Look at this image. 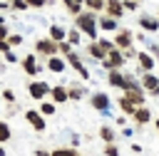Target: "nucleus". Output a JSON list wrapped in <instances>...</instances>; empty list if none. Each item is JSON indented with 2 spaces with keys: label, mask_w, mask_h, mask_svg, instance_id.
<instances>
[{
  "label": "nucleus",
  "mask_w": 159,
  "mask_h": 156,
  "mask_svg": "<svg viewBox=\"0 0 159 156\" xmlns=\"http://www.w3.org/2000/svg\"><path fill=\"white\" fill-rule=\"evenodd\" d=\"M7 42H10L12 47H17V45H22V35H20V32H17V35H10V37H7Z\"/></svg>",
  "instance_id": "35"
},
{
  "label": "nucleus",
  "mask_w": 159,
  "mask_h": 156,
  "mask_svg": "<svg viewBox=\"0 0 159 156\" xmlns=\"http://www.w3.org/2000/svg\"><path fill=\"white\" fill-rule=\"evenodd\" d=\"M35 52L40 54V57H52V54H60V42H55L52 37H37V42H35Z\"/></svg>",
  "instance_id": "5"
},
{
  "label": "nucleus",
  "mask_w": 159,
  "mask_h": 156,
  "mask_svg": "<svg viewBox=\"0 0 159 156\" xmlns=\"http://www.w3.org/2000/svg\"><path fill=\"white\" fill-rule=\"evenodd\" d=\"M84 7L87 10H92V12H104V7H107V0H84Z\"/></svg>",
  "instance_id": "27"
},
{
  "label": "nucleus",
  "mask_w": 159,
  "mask_h": 156,
  "mask_svg": "<svg viewBox=\"0 0 159 156\" xmlns=\"http://www.w3.org/2000/svg\"><path fill=\"white\" fill-rule=\"evenodd\" d=\"M40 111H42L45 116H52V114L57 111V102H52V99H42V102H40Z\"/></svg>",
  "instance_id": "26"
},
{
  "label": "nucleus",
  "mask_w": 159,
  "mask_h": 156,
  "mask_svg": "<svg viewBox=\"0 0 159 156\" xmlns=\"http://www.w3.org/2000/svg\"><path fill=\"white\" fill-rule=\"evenodd\" d=\"M72 47H75V45H72L70 40H62V42H60V54H62V57H67V54L72 52Z\"/></svg>",
  "instance_id": "31"
},
{
  "label": "nucleus",
  "mask_w": 159,
  "mask_h": 156,
  "mask_svg": "<svg viewBox=\"0 0 159 156\" xmlns=\"http://www.w3.org/2000/svg\"><path fill=\"white\" fill-rule=\"evenodd\" d=\"M80 37H82V30H80V27H72V30L67 32V40H70L72 45H80Z\"/></svg>",
  "instance_id": "29"
},
{
  "label": "nucleus",
  "mask_w": 159,
  "mask_h": 156,
  "mask_svg": "<svg viewBox=\"0 0 159 156\" xmlns=\"http://www.w3.org/2000/svg\"><path fill=\"white\" fill-rule=\"evenodd\" d=\"M107 82H109V87L124 89V72H122V69H112V72H107Z\"/></svg>",
  "instance_id": "20"
},
{
  "label": "nucleus",
  "mask_w": 159,
  "mask_h": 156,
  "mask_svg": "<svg viewBox=\"0 0 159 156\" xmlns=\"http://www.w3.org/2000/svg\"><path fill=\"white\" fill-rule=\"evenodd\" d=\"M124 62H127V57H124V52L119 50V47H112V52L99 62L102 64V69H107V72H112V69H122L124 67Z\"/></svg>",
  "instance_id": "3"
},
{
  "label": "nucleus",
  "mask_w": 159,
  "mask_h": 156,
  "mask_svg": "<svg viewBox=\"0 0 159 156\" xmlns=\"http://www.w3.org/2000/svg\"><path fill=\"white\" fill-rule=\"evenodd\" d=\"M67 32H70V30H65L62 25H50V37H52L55 42H62V40H67Z\"/></svg>",
  "instance_id": "23"
},
{
  "label": "nucleus",
  "mask_w": 159,
  "mask_h": 156,
  "mask_svg": "<svg viewBox=\"0 0 159 156\" xmlns=\"http://www.w3.org/2000/svg\"><path fill=\"white\" fill-rule=\"evenodd\" d=\"M132 121L137 124V126H144V124H149L152 121V109L147 106V104H142L134 114H132Z\"/></svg>",
  "instance_id": "15"
},
{
  "label": "nucleus",
  "mask_w": 159,
  "mask_h": 156,
  "mask_svg": "<svg viewBox=\"0 0 159 156\" xmlns=\"http://www.w3.org/2000/svg\"><path fill=\"white\" fill-rule=\"evenodd\" d=\"M137 54H139V52H137L134 47H129V50H124V57H127V59H137Z\"/></svg>",
  "instance_id": "38"
},
{
  "label": "nucleus",
  "mask_w": 159,
  "mask_h": 156,
  "mask_svg": "<svg viewBox=\"0 0 159 156\" xmlns=\"http://www.w3.org/2000/svg\"><path fill=\"white\" fill-rule=\"evenodd\" d=\"M139 27L144 32H159V15H139Z\"/></svg>",
  "instance_id": "14"
},
{
  "label": "nucleus",
  "mask_w": 159,
  "mask_h": 156,
  "mask_svg": "<svg viewBox=\"0 0 159 156\" xmlns=\"http://www.w3.org/2000/svg\"><path fill=\"white\" fill-rule=\"evenodd\" d=\"M62 2H65V5H70V2H72V0H62Z\"/></svg>",
  "instance_id": "43"
},
{
  "label": "nucleus",
  "mask_w": 159,
  "mask_h": 156,
  "mask_svg": "<svg viewBox=\"0 0 159 156\" xmlns=\"http://www.w3.org/2000/svg\"><path fill=\"white\" fill-rule=\"evenodd\" d=\"M10 7L17 10V12H22V10H27L30 5H27V0H10Z\"/></svg>",
  "instance_id": "32"
},
{
  "label": "nucleus",
  "mask_w": 159,
  "mask_h": 156,
  "mask_svg": "<svg viewBox=\"0 0 159 156\" xmlns=\"http://www.w3.org/2000/svg\"><path fill=\"white\" fill-rule=\"evenodd\" d=\"M147 47H149V52H152V54H154V57L159 59V45H157V42H149Z\"/></svg>",
  "instance_id": "39"
},
{
  "label": "nucleus",
  "mask_w": 159,
  "mask_h": 156,
  "mask_svg": "<svg viewBox=\"0 0 159 156\" xmlns=\"http://www.w3.org/2000/svg\"><path fill=\"white\" fill-rule=\"evenodd\" d=\"M50 92H52V84H47V82H42V79H32V82L27 84V94H30L35 102H42L45 97H50Z\"/></svg>",
  "instance_id": "6"
},
{
  "label": "nucleus",
  "mask_w": 159,
  "mask_h": 156,
  "mask_svg": "<svg viewBox=\"0 0 159 156\" xmlns=\"http://www.w3.org/2000/svg\"><path fill=\"white\" fill-rule=\"evenodd\" d=\"M99 139H102L104 144L117 141V129H114V126H109V124H102V126H99Z\"/></svg>",
  "instance_id": "21"
},
{
  "label": "nucleus",
  "mask_w": 159,
  "mask_h": 156,
  "mask_svg": "<svg viewBox=\"0 0 159 156\" xmlns=\"http://www.w3.org/2000/svg\"><path fill=\"white\" fill-rule=\"evenodd\" d=\"M112 47H117L114 40H89V45H87V54H89L94 62H102V59L112 52Z\"/></svg>",
  "instance_id": "2"
},
{
  "label": "nucleus",
  "mask_w": 159,
  "mask_h": 156,
  "mask_svg": "<svg viewBox=\"0 0 159 156\" xmlns=\"http://www.w3.org/2000/svg\"><path fill=\"white\" fill-rule=\"evenodd\" d=\"M52 156H84V154H80L75 146H57L52 149Z\"/></svg>",
  "instance_id": "24"
},
{
  "label": "nucleus",
  "mask_w": 159,
  "mask_h": 156,
  "mask_svg": "<svg viewBox=\"0 0 159 156\" xmlns=\"http://www.w3.org/2000/svg\"><path fill=\"white\" fill-rule=\"evenodd\" d=\"M99 30H104V32H117V30H119V20L112 17V15H99Z\"/></svg>",
  "instance_id": "17"
},
{
  "label": "nucleus",
  "mask_w": 159,
  "mask_h": 156,
  "mask_svg": "<svg viewBox=\"0 0 159 156\" xmlns=\"http://www.w3.org/2000/svg\"><path fill=\"white\" fill-rule=\"evenodd\" d=\"M2 99H5L7 104H15V92H12L10 87H5V89H2Z\"/></svg>",
  "instance_id": "33"
},
{
  "label": "nucleus",
  "mask_w": 159,
  "mask_h": 156,
  "mask_svg": "<svg viewBox=\"0 0 159 156\" xmlns=\"http://www.w3.org/2000/svg\"><path fill=\"white\" fill-rule=\"evenodd\" d=\"M50 97H52V102H57V104H65V102H70V89H67V87H60V84H52V92H50Z\"/></svg>",
  "instance_id": "18"
},
{
  "label": "nucleus",
  "mask_w": 159,
  "mask_h": 156,
  "mask_svg": "<svg viewBox=\"0 0 159 156\" xmlns=\"http://www.w3.org/2000/svg\"><path fill=\"white\" fill-rule=\"evenodd\" d=\"M157 131H159V119H157Z\"/></svg>",
  "instance_id": "44"
},
{
  "label": "nucleus",
  "mask_w": 159,
  "mask_h": 156,
  "mask_svg": "<svg viewBox=\"0 0 159 156\" xmlns=\"http://www.w3.org/2000/svg\"><path fill=\"white\" fill-rule=\"evenodd\" d=\"M109 94L107 92H92L89 94V106L92 109H97L99 114H104V116H112V109H109Z\"/></svg>",
  "instance_id": "4"
},
{
  "label": "nucleus",
  "mask_w": 159,
  "mask_h": 156,
  "mask_svg": "<svg viewBox=\"0 0 159 156\" xmlns=\"http://www.w3.org/2000/svg\"><path fill=\"white\" fill-rule=\"evenodd\" d=\"M117 106H119V111L122 114H127V116H132L137 109H139V104H134L127 94H119V102H117Z\"/></svg>",
  "instance_id": "16"
},
{
  "label": "nucleus",
  "mask_w": 159,
  "mask_h": 156,
  "mask_svg": "<svg viewBox=\"0 0 159 156\" xmlns=\"http://www.w3.org/2000/svg\"><path fill=\"white\" fill-rule=\"evenodd\" d=\"M45 119H47V116H45L40 109H27V111H25V121H27L35 131H40V134L47 129V121H45Z\"/></svg>",
  "instance_id": "7"
},
{
  "label": "nucleus",
  "mask_w": 159,
  "mask_h": 156,
  "mask_svg": "<svg viewBox=\"0 0 159 156\" xmlns=\"http://www.w3.org/2000/svg\"><path fill=\"white\" fill-rule=\"evenodd\" d=\"M102 151H104V156H119V146H117L114 141H112V144H104Z\"/></svg>",
  "instance_id": "30"
},
{
  "label": "nucleus",
  "mask_w": 159,
  "mask_h": 156,
  "mask_svg": "<svg viewBox=\"0 0 159 156\" xmlns=\"http://www.w3.org/2000/svg\"><path fill=\"white\" fill-rule=\"evenodd\" d=\"M134 62H137V69H139V72H154V67H157V57H154L149 50H147V52H139Z\"/></svg>",
  "instance_id": "12"
},
{
  "label": "nucleus",
  "mask_w": 159,
  "mask_h": 156,
  "mask_svg": "<svg viewBox=\"0 0 159 156\" xmlns=\"http://www.w3.org/2000/svg\"><path fill=\"white\" fill-rule=\"evenodd\" d=\"M132 134H134V129H129V126H127V129H122V136H132Z\"/></svg>",
  "instance_id": "42"
},
{
  "label": "nucleus",
  "mask_w": 159,
  "mask_h": 156,
  "mask_svg": "<svg viewBox=\"0 0 159 156\" xmlns=\"http://www.w3.org/2000/svg\"><path fill=\"white\" fill-rule=\"evenodd\" d=\"M20 67H22V72L27 74V77H37L40 74V62H37V52H32V54H25L22 57V62H20Z\"/></svg>",
  "instance_id": "10"
},
{
  "label": "nucleus",
  "mask_w": 159,
  "mask_h": 156,
  "mask_svg": "<svg viewBox=\"0 0 159 156\" xmlns=\"http://www.w3.org/2000/svg\"><path fill=\"white\" fill-rule=\"evenodd\" d=\"M35 156H52V151H47V149H35Z\"/></svg>",
  "instance_id": "41"
},
{
  "label": "nucleus",
  "mask_w": 159,
  "mask_h": 156,
  "mask_svg": "<svg viewBox=\"0 0 159 156\" xmlns=\"http://www.w3.org/2000/svg\"><path fill=\"white\" fill-rule=\"evenodd\" d=\"M142 87L147 89L149 97H159V74H154V72H142Z\"/></svg>",
  "instance_id": "11"
},
{
  "label": "nucleus",
  "mask_w": 159,
  "mask_h": 156,
  "mask_svg": "<svg viewBox=\"0 0 159 156\" xmlns=\"http://www.w3.org/2000/svg\"><path fill=\"white\" fill-rule=\"evenodd\" d=\"M10 136H12L10 124H7V121H2V124H0V141H2V144H7V141H10Z\"/></svg>",
  "instance_id": "28"
},
{
  "label": "nucleus",
  "mask_w": 159,
  "mask_h": 156,
  "mask_svg": "<svg viewBox=\"0 0 159 156\" xmlns=\"http://www.w3.org/2000/svg\"><path fill=\"white\" fill-rule=\"evenodd\" d=\"M45 67H47L52 74H62V72H65L70 64H67V57H62V54H52V57H47Z\"/></svg>",
  "instance_id": "13"
},
{
  "label": "nucleus",
  "mask_w": 159,
  "mask_h": 156,
  "mask_svg": "<svg viewBox=\"0 0 159 156\" xmlns=\"http://www.w3.org/2000/svg\"><path fill=\"white\" fill-rule=\"evenodd\" d=\"M27 5H30V7H37V10H40V7L50 5V0H27Z\"/></svg>",
  "instance_id": "37"
},
{
  "label": "nucleus",
  "mask_w": 159,
  "mask_h": 156,
  "mask_svg": "<svg viewBox=\"0 0 159 156\" xmlns=\"http://www.w3.org/2000/svg\"><path fill=\"white\" fill-rule=\"evenodd\" d=\"M75 27H80L84 37L97 40V32H99V12L82 10L80 15H75Z\"/></svg>",
  "instance_id": "1"
},
{
  "label": "nucleus",
  "mask_w": 159,
  "mask_h": 156,
  "mask_svg": "<svg viewBox=\"0 0 159 156\" xmlns=\"http://www.w3.org/2000/svg\"><path fill=\"white\" fill-rule=\"evenodd\" d=\"M137 87H142V79H137L132 72H124V89H122V92H127V89H137Z\"/></svg>",
  "instance_id": "25"
},
{
  "label": "nucleus",
  "mask_w": 159,
  "mask_h": 156,
  "mask_svg": "<svg viewBox=\"0 0 159 156\" xmlns=\"http://www.w3.org/2000/svg\"><path fill=\"white\" fill-rule=\"evenodd\" d=\"M2 57H5V62H7V64H15V62H17V54H15L12 50H7V52H2Z\"/></svg>",
  "instance_id": "34"
},
{
  "label": "nucleus",
  "mask_w": 159,
  "mask_h": 156,
  "mask_svg": "<svg viewBox=\"0 0 159 156\" xmlns=\"http://www.w3.org/2000/svg\"><path fill=\"white\" fill-rule=\"evenodd\" d=\"M15 106H17V104H7V109H5V116H12V114H15V111H17V109H15Z\"/></svg>",
  "instance_id": "40"
},
{
  "label": "nucleus",
  "mask_w": 159,
  "mask_h": 156,
  "mask_svg": "<svg viewBox=\"0 0 159 156\" xmlns=\"http://www.w3.org/2000/svg\"><path fill=\"white\" fill-rule=\"evenodd\" d=\"M124 10H139V0H122Z\"/></svg>",
  "instance_id": "36"
},
{
  "label": "nucleus",
  "mask_w": 159,
  "mask_h": 156,
  "mask_svg": "<svg viewBox=\"0 0 159 156\" xmlns=\"http://www.w3.org/2000/svg\"><path fill=\"white\" fill-rule=\"evenodd\" d=\"M157 15H159V12H157Z\"/></svg>",
  "instance_id": "46"
},
{
  "label": "nucleus",
  "mask_w": 159,
  "mask_h": 156,
  "mask_svg": "<svg viewBox=\"0 0 159 156\" xmlns=\"http://www.w3.org/2000/svg\"><path fill=\"white\" fill-rule=\"evenodd\" d=\"M139 2H142V0H139Z\"/></svg>",
  "instance_id": "45"
},
{
  "label": "nucleus",
  "mask_w": 159,
  "mask_h": 156,
  "mask_svg": "<svg viewBox=\"0 0 159 156\" xmlns=\"http://www.w3.org/2000/svg\"><path fill=\"white\" fill-rule=\"evenodd\" d=\"M67 89H70V102H80L87 97V87L82 84H67Z\"/></svg>",
  "instance_id": "22"
},
{
  "label": "nucleus",
  "mask_w": 159,
  "mask_h": 156,
  "mask_svg": "<svg viewBox=\"0 0 159 156\" xmlns=\"http://www.w3.org/2000/svg\"><path fill=\"white\" fill-rule=\"evenodd\" d=\"M104 15H112V17H122L124 15V2L122 0H107V7H104Z\"/></svg>",
  "instance_id": "19"
},
{
  "label": "nucleus",
  "mask_w": 159,
  "mask_h": 156,
  "mask_svg": "<svg viewBox=\"0 0 159 156\" xmlns=\"http://www.w3.org/2000/svg\"><path fill=\"white\" fill-rule=\"evenodd\" d=\"M134 37H137V35H134L132 30H127V27H119V30H117V35H114V45H117V47L124 52V50L134 47Z\"/></svg>",
  "instance_id": "8"
},
{
  "label": "nucleus",
  "mask_w": 159,
  "mask_h": 156,
  "mask_svg": "<svg viewBox=\"0 0 159 156\" xmlns=\"http://www.w3.org/2000/svg\"><path fill=\"white\" fill-rule=\"evenodd\" d=\"M67 64H70V67H72V69H75V72L80 74V79H84V82L89 79V69L84 67V62H82V57H80V54H77L75 50H72V52L67 54Z\"/></svg>",
  "instance_id": "9"
}]
</instances>
